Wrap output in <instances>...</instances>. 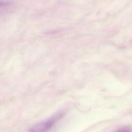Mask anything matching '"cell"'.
<instances>
[{"mask_svg": "<svg viewBox=\"0 0 132 132\" xmlns=\"http://www.w3.org/2000/svg\"><path fill=\"white\" fill-rule=\"evenodd\" d=\"M65 111H60L54 115L31 127L29 132H48L65 114Z\"/></svg>", "mask_w": 132, "mask_h": 132, "instance_id": "obj_1", "label": "cell"}, {"mask_svg": "<svg viewBox=\"0 0 132 132\" xmlns=\"http://www.w3.org/2000/svg\"><path fill=\"white\" fill-rule=\"evenodd\" d=\"M114 132H132V127L130 126H124L116 130Z\"/></svg>", "mask_w": 132, "mask_h": 132, "instance_id": "obj_2", "label": "cell"}, {"mask_svg": "<svg viewBox=\"0 0 132 132\" xmlns=\"http://www.w3.org/2000/svg\"><path fill=\"white\" fill-rule=\"evenodd\" d=\"M8 5V3L3 1H0V8L5 7Z\"/></svg>", "mask_w": 132, "mask_h": 132, "instance_id": "obj_3", "label": "cell"}]
</instances>
